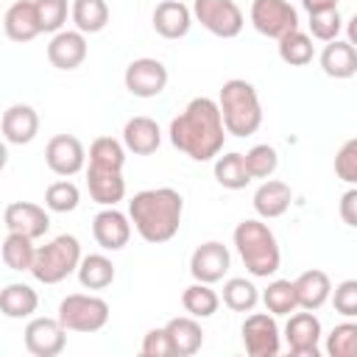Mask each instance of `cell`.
I'll return each instance as SVG.
<instances>
[{"label":"cell","instance_id":"cell-29","mask_svg":"<svg viewBox=\"0 0 357 357\" xmlns=\"http://www.w3.org/2000/svg\"><path fill=\"white\" fill-rule=\"evenodd\" d=\"M78 282L86 290H106L114 282V265L106 254H86L78 265Z\"/></svg>","mask_w":357,"mask_h":357},{"label":"cell","instance_id":"cell-16","mask_svg":"<svg viewBox=\"0 0 357 357\" xmlns=\"http://www.w3.org/2000/svg\"><path fill=\"white\" fill-rule=\"evenodd\" d=\"M3 223L8 231H20L31 240H39L50 229V215L45 206L31 204V201H11L3 209Z\"/></svg>","mask_w":357,"mask_h":357},{"label":"cell","instance_id":"cell-30","mask_svg":"<svg viewBox=\"0 0 357 357\" xmlns=\"http://www.w3.org/2000/svg\"><path fill=\"white\" fill-rule=\"evenodd\" d=\"M181 307L187 315H195V318H212L220 307V296L212 290V284L206 282H192L190 287H184L181 293Z\"/></svg>","mask_w":357,"mask_h":357},{"label":"cell","instance_id":"cell-41","mask_svg":"<svg viewBox=\"0 0 357 357\" xmlns=\"http://www.w3.org/2000/svg\"><path fill=\"white\" fill-rule=\"evenodd\" d=\"M310 36H315L318 42H332L337 39V33L343 31V20L337 8H326V11H315L310 14Z\"/></svg>","mask_w":357,"mask_h":357},{"label":"cell","instance_id":"cell-42","mask_svg":"<svg viewBox=\"0 0 357 357\" xmlns=\"http://www.w3.org/2000/svg\"><path fill=\"white\" fill-rule=\"evenodd\" d=\"M332 307L343 318H357V279H343L332 287Z\"/></svg>","mask_w":357,"mask_h":357},{"label":"cell","instance_id":"cell-24","mask_svg":"<svg viewBox=\"0 0 357 357\" xmlns=\"http://www.w3.org/2000/svg\"><path fill=\"white\" fill-rule=\"evenodd\" d=\"M321 70L329 75V78H337V81H346L351 75H357V47L346 39H332L326 42V47L321 50Z\"/></svg>","mask_w":357,"mask_h":357},{"label":"cell","instance_id":"cell-35","mask_svg":"<svg viewBox=\"0 0 357 357\" xmlns=\"http://www.w3.org/2000/svg\"><path fill=\"white\" fill-rule=\"evenodd\" d=\"M262 304L273 315H290V312H296L298 310L296 284L290 279H273V282H268V287L262 290Z\"/></svg>","mask_w":357,"mask_h":357},{"label":"cell","instance_id":"cell-31","mask_svg":"<svg viewBox=\"0 0 357 357\" xmlns=\"http://www.w3.org/2000/svg\"><path fill=\"white\" fill-rule=\"evenodd\" d=\"M73 22L81 33H100L109 25L106 0H73Z\"/></svg>","mask_w":357,"mask_h":357},{"label":"cell","instance_id":"cell-38","mask_svg":"<svg viewBox=\"0 0 357 357\" xmlns=\"http://www.w3.org/2000/svg\"><path fill=\"white\" fill-rule=\"evenodd\" d=\"M245 165H248V173L254 178H271L276 173V167H279V153H276L273 145L259 142L245 153Z\"/></svg>","mask_w":357,"mask_h":357},{"label":"cell","instance_id":"cell-12","mask_svg":"<svg viewBox=\"0 0 357 357\" xmlns=\"http://www.w3.org/2000/svg\"><path fill=\"white\" fill-rule=\"evenodd\" d=\"M25 349L33 357H56L67 346V329L59 318H31L25 324Z\"/></svg>","mask_w":357,"mask_h":357},{"label":"cell","instance_id":"cell-40","mask_svg":"<svg viewBox=\"0 0 357 357\" xmlns=\"http://www.w3.org/2000/svg\"><path fill=\"white\" fill-rule=\"evenodd\" d=\"M36 14H39L42 33H59L64 31V22H67V14H73V6H67V0H36Z\"/></svg>","mask_w":357,"mask_h":357},{"label":"cell","instance_id":"cell-46","mask_svg":"<svg viewBox=\"0 0 357 357\" xmlns=\"http://www.w3.org/2000/svg\"><path fill=\"white\" fill-rule=\"evenodd\" d=\"M340 0H301L304 11L307 14H315V11H326V8H337Z\"/></svg>","mask_w":357,"mask_h":357},{"label":"cell","instance_id":"cell-32","mask_svg":"<svg viewBox=\"0 0 357 357\" xmlns=\"http://www.w3.org/2000/svg\"><path fill=\"white\" fill-rule=\"evenodd\" d=\"M33 259H36V245L31 237L20 234V231H8L6 240H3V262L6 268L11 271H28L33 268Z\"/></svg>","mask_w":357,"mask_h":357},{"label":"cell","instance_id":"cell-27","mask_svg":"<svg viewBox=\"0 0 357 357\" xmlns=\"http://www.w3.org/2000/svg\"><path fill=\"white\" fill-rule=\"evenodd\" d=\"M39 307V296L31 284L25 282H8L0 293V312L11 321H20V318H31Z\"/></svg>","mask_w":357,"mask_h":357},{"label":"cell","instance_id":"cell-6","mask_svg":"<svg viewBox=\"0 0 357 357\" xmlns=\"http://www.w3.org/2000/svg\"><path fill=\"white\" fill-rule=\"evenodd\" d=\"M67 332H100L109 324V304L92 293H70L59 304L56 315Z\"/></svg>","mask_w":357,"mask_h":357},{"label":"cell","instance_id":"cell-19","mask_svg":"<svg viewBox=\"0 0 357 357\" xmlns=\"http://www.w3.org/2000/svg\"><path fill=\"white\" fill-rule=\"evenodd\" d=\"M39 134V114L28 103H11L3 112V137L8 145H28Z\"/></svg>","mask_w":357,"mask_h":357},{"label":"cell","instance_id":"cell-7","mask_svg":"<svg viewBox=\"0 0 357 357\" xmlns=\"http://www.w3.org/2000/svg\"><path fill=\"white\" fill-rule=\"evenodd\" d=\"M192 17L218 39H234L245 25L234 0H192Z\"/></svg>","mask_w":357,"mask_h":357},{"label":"cell","instance_id":"cell-47","mask_svg":"<svg viewBox=\"0 0 357 357\" xmlns=\"http://www.w3.org/2000/svg\"><path fill=\"white\" fill-rule=\"evenodd\" d=\"M343 28H346V39H349V42L357 47V14H354V17H351V20H349Z\"/></svg>","mask_w":357,"mask_h":357},{"label":"cell","instance_id":"cell-14","mask_svg":"<svg viewBox=\"0 0 357 357\" xmlns=\"http://www.w3.org/2000/svg\"><path fill=\"white\" fill-rule=\"evenodd\" d=\"M231 265V254L229 248L220 243V240H206L201 243L192 257H190V273L195 282H206V284H215L226 276Z\"/></svg>","mask_w":357,"mask_h":357},{"label":"cell","instance_id":"cell-9","mask_svg":"<svg viewBox=\"0 0 357 357\" xmlns=\"http://www.w3.org/2000/svg\"><path fill=\"white\" fill-rule=\"evenodd\" d=\"M240 335L251 357H276L282 349V332L273 312H251L243 321Z\"/></svg>","mask_w":357,"mask_h":357},{"label":"cell","instance_id":"cell-3","mask_svg":"<svg viewBox=\"0 0 357 357\" xmlns=\"http://www.w3.org/2000/svg\"><path fill=\"white\" fill-rule=\"evenodd\" d=\"M234 248L245 265V271L257 279H268L279 271L282 265V251L276 243V234L271 231L268 223H262L259 218H245L234 226Z\"/></svg>","mask_w":357,"mask_h":357},{"label":"cell","instance_id":"cell-20","mask_svg":"<svg viewBox=\"0 0 357 357\" xmlns=\"http://www.w3.org/2000/svg\"><path fill=\"white\" fill-rule=\"evenodd\" d=\"M192 28V8H187L181 0H162L153 8V31L162 39H181Z\"/></svg>","mask_w":357,"mask_h":357},{"label":"cell","instance_id":"cell-17","mask_svg":"<svg viewBox=\"0 0 357 357\" xmlns=\"http://www.w3.org/2000/svg\"><path fill=\"white\" fill-rule=\"evenodd\" d=\"M86 33L75 31H59L53 33V39L47 42V61L56 70H75L84 64L86 59Z\"/></svg>","mask_w":357,"mask_h":357},{"label":"cell","instance_id":"cell-2","mask_svg":"<svg viewBox=\"0 0 357 357\" xmlns=\"http://www.w3.org/2000/svg\"><path fill=\"white\" fill-rule=\"evenodd\" d=\"M181 215H184V198L173 187L139 190L128 201V218L137 234L151 245H162L173 240L178 234Z\"/></svg>","mask_w":357,"mask_h":357},{"label":"cell","instance_id":"cell-25","mask_svg":"<svg viewBox=\"0 0 357 357\" xmlns=\"http://www.w3.org/2000/svg\"><path fill=\"white\" fill-rule=\"evenodd\" d=\"M293 284H296V296H298V310H312L315 312L332 298V282L318 268L298 273L293 279Z\"/></svg>","mask_w":357,"mask_h":357},{"label":"cell","instance_id":"cell-11","mask_svg":"<svg viewBox=\"0 0 357 357\" xmlns=\"http://www.w3.org/2000/svg\"><path fill=\"white\" fill-rule=\"evenodd\" d=\"M321 321L315 318L312 310H301V312H290L287 324H284V340L293 357H318V343H321Z\"/></svg>","mask_w":357,"mask_h":357},{"label":"cell","instance_id":"cell-34","mask_svg":"<svg viewBox=\"0 0 357 357\" xmlns=\"http://www.w3.org/2000/svg\"><path fill=\"white\" fill-rule=\"evenodd\" d=\"M126 145L114 137H98L89 145V167L95 170H123L126 165Z\"/></svg>","mask_w":357,"mask_h":357},{"label":"cell","instance_id":"cell-21","mask_svg":"<svg viewBox=\"0 0 357 357\" xmlns=\"http://www.w3.org/2000/svg\"><path fill=\"white\" fill-rule=\"evenodd\" d=\"M123 145L137 153V156H151L159 151L162 145V131H159V123L145 117V114H137L131 117L126 126H123Z\"/></svg>","mask_w":357,"mask_h":357},{"label":"cell","instance_id":"cell-36","mask_svg":"<svg viewBox=\"0 0 357 357\" xmlns=\"http://www.w3.org/2000/svg\"><path fill=\"white\" fill-rule=\"evenodd\" d=\"M315 56V47H312V36L304 33V31H290L287 36L279 39V59L290 67H304L310 64Z\"/></svg>","mask_w":357,"mask_h":357},{"label":"cell","instance_id":"cell-18","mask_svg":"<svg viewBox=\"0 0 357 357\" xmlns=\"http://www.w3.org/2000/svg\"><path fill=\"white\" fill-rule=\"evenodd\" d=\"M3 31L11 42H31L42 33L39 14H36V0H17L6 8L3 17Z\"/></svg>","mask_w":357,"mask_h":357},{"label":"cell","instance_id":"cell-22","mask_svg":"<svg viewBox=\"0 0 357 357\" xmlns=\"http://www.w3.org/2000/svg\"><path fill=\"white\" fill-rule=\"evenodd\" d=\"M290 201H293V190L290 184L279 181V178H265L257 192H254V209L262 220H273V218H282L287 209H290Z\"/></svg>","mask_w":357,"mask_h":357},{"label":"cell","instance_id":"cell-33","mask_svg":"<svg viewBox=\"0 0 357 357\" xmlns=\"http://www.w3.org/2000/svg\"><path fill=\"white\" fill-rule=\"evenodd\" d=\"M220 298H223V304H226L229 310H234V312H251L262 296H259V290H257V284H254L251 279H245V276H231V279L223 282V296H220Z\"/></svg>","mask_w":357,"mask_h":357},{"label":"cell","instance_id":"cell-23","mask_svg":"<svg viewBox=\"0 0 357 357\" xmlns=\"http://www.w3.org/2000/svg\"><path fill=\"white\" fill-rule=\"evenodd\" d=\"M86 187L89 198L100 206H117L126 198V178L123 170H95L86 167Z\"/></svg>","mask_w":357,"mask_h":357},{"label":"cell","instance_id":"cell-45","mask_svg":"<svg viewBox=\"0 0 357 357\" xmlns=\"http://www.w3.org/2000/svg\"><path fill=\"white\" fill-rule=\"evenodd\" d=\"M337 212H340V218H343V223H346V226L357 229V184H351V187L340 195Z\"/></svg>","mask_w":357,"mask_h":357},{"label":"cell","instance_id":"cell-8","mask_svg":"<svg viewBox=\"0 0 357 357\" xmlns=\"http://www.w3.org/2000/svg\"><path fill=\"white\" fill-rule=\"evenodd\" d=\"M251 25L279 42L290 31H298V11L287 0H251Z\"/></svg>","mask_w":357,"mask_h":357},{"label":"cell","instance_id":"cell-15","mask_svg":"<svg viewBox=\"0 0 357 357\" xmlns=\"http://www.w3.org/2000/svg\"><path fill=\"white\" fill-rule=\"evenodd\" d=\"M92 237L103 251H120L131 240V218L117 206H103L92 218Z\"/></svg>","mask_w":357,"mask_h":357},{"label":"cell","instance_id":"cell-10","mask_svg":"<svg viewBox=\"0 0 357 357\" xmlns=\"http://www.w3.org/2000/svg\"><path fill=\"white\" fill-rule=\"evenodd\" d=\"M167 78H170L167 67L159 59H151V56L134 59L123 73V84L134 98H156V95H162L165 86H167Z\"/></svg>","mask_w":357,"mask_h":357},{"label":"cell","instance_id":"cell-44","mask_svg":"<svg viewBox=\"0 0 357 357\" xmlns=\"http://www.w3.org/2000/svg\"><path fill=\"white\" fill-rule=\"evenodd\" d=\"M139 351H142L145 357H176V354H173L170 335H167L165 326H159V329H148L145 337H142Z\"/></svg>","mask_w":357,"mask_h":357},{"label":"cell","instance_id":"cell-5","mask_svg":"<svg viewBox=\"0 0 357 357\" xmlns=\"http://www.w3.org/2000/svg\"><path fill=\"white\" fill-rule=\"evenodd\" d=\"M81 243L73 234H59L50 243L36 248V259L31 268V276L42 284H59L81 265Z\"/></svg>","mask_w":357,"mask_h":357},{"label":"cell","instance_id":"cell-26","mask_svg":"<svg viewBox=\"0 0 357 357\" xmlns=\"http://www.w3.org/2000/svg\"><path fill=\"white\" fill-rule=\"evenodd\" d=\"M165 329L170 335L176 357H190L204 346V329H201L195 315H176L165 324Z\"/></svg>","mask_w":357,"mask_h":357},{"label":"cell","instance_id":"cell-43","mask_svg":"<svg viewBox=\"0 0 357 357\" xmlns=\"http://www.w3.org/2000/svg\"><path fill=\"white\" fill-rule=\"evenodd\" d=\"M335 176L346 184H357V137L346 139L335 153Z\"/></svg>","mask_w":357,"mask_h":357},{"label":"cell","instance_id":"cell-4","mask_svg":"<svg viewBox=\"0 0 357 357\" xmlns=\"http://www.w3.org/2000/svg\"><path fill=\"white\" fill-rule=\"evenodd\" d=\"M218 106L223 114V126L231 137H251L262 126V103L251 81L229 78L220 86Z\"/></svg>","mask_w":357,"mask_h":357},{"label":"cell","instance_id":"cell-13","mask_svg":"<svg viewBox=\"0 0 357 357\" xmlns=\"http://www.w3.org/2000/svg\"><path fill=\"white\" fill-rule=\"evenodd\" d=\"M45 162L47 167L61 176V178H70L75 173L84 170L86 165V151H84V142L73 134H56L47 139L45 145Z\"/></svg>","mask_w":357,"mask_h":357},{"label":"cell","instance_id":"cell-28","mask_svg":"<svg viewBox=\"0 0 357 357\" xmlns=\"http://www.w3.org/2000/svg\"><path fill=\"white\" fill-rule=\"evenodd\" d=\"M251 173H248V165H245V153H237V151H229V153H218L215 156V181L226 190H245L251 184Z\"/></svg>","mask_w":357,"mask_h":357},{"label":"cell","instance_id":"cell-39","mask_svg":"<svg viewBox=\"0 0 357 357\" xmlns=\"http://www.w3.org/2000/svg\"><path fill=\"white\" fill-rule=\"evenodd\" d=\"M81 201V192L73 181L61 178V181H53L47 190H45V206L50 212H73Z\"/></svg>","mask_w":357,"mask_h":357},{"label":"cell","instance_id":"cell-1","mask_svg":"<svg viewBox=\"0 0 357 357\" xmlns=\"http://www.w3.org/2000/svg\"><path fill=\"white\" fill-rule=\"evenodd\" d=\"M170 142L192 162H209L223 151L226 142V126L218 100L212 98H192L184 112H178L170 120Z\"/></svg>","mask_w":357,"mask_h":357},{"label":"cell","instance_id":"cell-37","mask_svg":"<svg viewBox=\"0 0 357 357\" xmlns=\"http://www.w3.org/2000/svg\"><path fill=\"white\" fill-rule=\"evenodd\" d=\"M326 354L357 357V321H343L326 335Z\"/></svg>","mask_w":357,"mask_h":357}]
</instances>
